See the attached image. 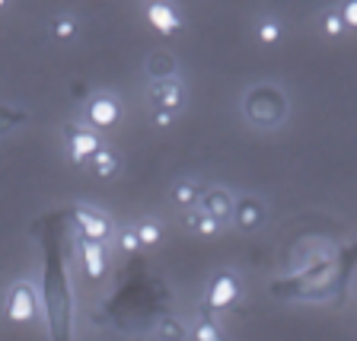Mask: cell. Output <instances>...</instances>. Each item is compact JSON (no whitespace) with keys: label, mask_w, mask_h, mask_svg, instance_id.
I'll use <instances>...</instances> for the list:
<instances>
[{"label":"cell","mask_w":357,"mask_h":341,"mask_svg":"<svg viewBox=\"0 0 357 341\" xmlns=\"http://www.w3.org/2000/svg\"><path fill=\"white\" fill-rule=\"evenodd\" d=\"M287 93L275 83H255L249 93L243 96V115L249 125L261 128V131H271V128H281L287 121Z\"/></svg>","instance_id":"cell-1"},{"label":"cell","mask_w":357,"mask_h":341,"mask_svg":"<svg viewBox=\"0 0 357 341\" xmlns=\"http://www.w3.org/2000/svg\"><path fill=\"white\" fill-rule=\"evenodd\" d=\"M61 134H64L67 153H70L74 163H89V160L102 150V137H99V131L83 128V125H77V121H64V125H61Z\"/></svg>","instance_id":"cell-2"},{"label":"cell","mask_w":357,"mask_h":341,"mask_svg":"<svg viewBox=\"0 0 357 341\" xmlns=\"http://www.w3.org/2000/svg\"><path fill=\"white\" fill-rule=\"evenodd\" d=\"M3 316H7L13 326H26L38 316V294L29 281H16L7 294V306H3Z\"/></svg>","instance_id":"cell-3"},{"label":"cell","mask_w":357,"mask_h":341,"mask_svg":"<svg viewBox=\"0 0 357 341\" xmlns=\"http://www.w3.org/2000/svg\"><path fill=\"white\" fill-rule=\"evenodd\" d=\"M121 121V103L112 93H96L86 99V125L93 131H105Z\"/></svg>","instance_id":"cell-4"},{"label":"cell","mask_w":357,"mask_h":341,"mask_svg":"<svg viewBox=\"0 0 357 341\" xmlns=\"http://www.w3.org/2000/svg\"><path fill=\"white\" fill-rule=\"evenodd\" d=\"M147 103L153 112L178 115L182 105H185V86H182V80H153L147 86Z\"/></svg>","instance_id":"cell-5"},{"label":"cell","mask_w":357,"mask_h":341,"mask_svg":"<svg viewBox=\"0 0 357 341\" xmlns=\"http://www.w3.org/2000/svg\"><path fill=\"white\" fill-rule=\"evenodd\" d=\"M74 223H77V230H80V236L93 239V243H105V239L115 233V227H112L109 217L96 208H86V204H77Z\"/></svg>","instance_id":"cell-6"},{"label":"cell","mask_w":357,"mask_h":341,"mask_svg":"<svg viewBox=\"0 0 357 341\" xmlns=\"http://www.w3.org/2000/svg\"><path fill=\"white\" fill-rule=\"evenodd\" d=\"M265 217H268L265 201L255 198V195H243V198H236V204H233V220L230 223L239 233H252L265 223Z\"/></svg>","instance_id":"cell-7"},{"label":"cell","mask_w":357,"mask_h":341,"mask_svg":"<svg viewBox=\"0 0 357 341\" xmlns=\"http://www.w3.org/2000/svg\"><path fill=\"white\" fill-rule=\"evenodd\" d=\"M236 300H239V278L233 275V271H217V275L211 278L208 297H204L208 310H227V306H233Z\"/></svg>","instance_id":"cell-8"},{"label":"cell","mask_w":357,"mask_h":341,"mask_svg":"<svg viewBox=\"0 0 357 341\" xmlns=\"http://www.w3.org/2000/svg\"><path fill=\"white\" fill-rule=\"evenodd\" d=\"M77 252H80V262H83V271H86V278L99 281V278L109 271L105 243H93V239H86V236H77Z\"/></svg>","instance_id":"cell-9"},{"label":"cell","mask_w":357,"mask_h":341,"mask_svg":"<svg viewBox=\"0 0 357 341\" xmlns=\"http://www.w3.org/2000/svg\"><path fill=\"white\" fill-rule=\"evenodd\" d=\"M144 16H147V22L160 36H176L182 29V16H178V10L172 3H147Z\"/></svg>","instance_id":"cell-10"},{"label":"cell","mask_w":357,"mask_h":341,"mask_svg":"<svg viewBox=\"0 0 357 341\" xmlns=\"http://www.w3.org/2000/svg\"><path fill=\"white\" fill-rule=\"evenodd\" d=\"M204 192L208 188L201 185L198 179H176L172 182V188H169V201L176 204V208H182V211H192V208H198L201 204V198H204Z\"/></svg>","instance_id":"cell-11"},{"label":"cell","mask_w":357,"mask_h":341,"mask_svg":"<svg viewBox=\"0 0 357 341\" xmlns=\"http://www.w3.org/2000/svg\"><path fill=\"white\" fill-rule=\"evenodd\" d=\"M233 204H236V198H233L227 188H208L204 198H201V208L208 211L214 220H220V223L233 220Z\"/></svg>","instance_id":"cell-12"},{"label":"cell","mask_w":357,"mask_h":341,"mask_svg":"<svg viewBox=\"0 0 357 341\" xmlns=\"http://www.w3.org/2000/svg\"><path fill=\"white\" fill-rule=\"evenodd\" d=\"M144 70H147L150 83L153 80H178V61L172 52H153L144 61Z\"/></svg>","instance_id":"cell-13"},{"label":"cell","mask_w":357,"mask_h":341,"mask_svg":"<svg viewBox=\"0 0 357 341\" xmlns=\"http://www.w3.org/2000/svg\"><path fill=\"white\" fill-rule=\"evenodd\" d=\"M182 223H185L188 230L201 233V236H217V233H223V223L214 220V217L201 208V204L198 208H192V211H182Z\"/></svg>","instance_id":"cell-14"},{"label":"cell","mask_w":357,"mask_h":341,"mask_svg":"<svg viewBox=\"0 0 357 341\" xmlns=\"http://www.w3.org/2000/svg\"><path fill=\"white\" fill-rule=\"evenodd\" d=\"M86 166H89V172H93V176H96V179H102V182H109V179H115V176H119V169H121V156L115 153V150H112V147H102L96 156H93V160H89Z\"/></svg>","instance_id":"cell-15"},{"label":"cell","mask_w":357,"mask_h":341,"mask_svg":"<svg viewBox=\"0 0 357 341\" xmlns=\"http://www.w3.org/2000/svg\"><path fill=\"white\" fill-rule=\"evenodd\" d=\"M153 332L160 341H188L192 338V328L178 319V316H160Z\"/></svg>","instance_id":"cell-16"},{"label":"cell","mask_w":357,"mask_h":341,"mask_svg":"<svg viewBox=\"0 0 357 341\" xmlns=\"http://www.w3.org/2000/svg\"><path fill=\"white\" fill-rule=\"evenodd\" d=\"M319 32L328 38H342L344 32H348V26H344V16H342V7L338 3H332V7H322L319 10Z\"/></svg>","instance_id":"cell-17"},{"label":"cell","mask_w":357,"mask_h":341,"mask_svg":"<svg viewBox=\"0 0 357 341\" xmlns=\"http://www.w3.org/2000/svg\"><path fill=\"white\" fill-rule=\"evenodd\" d=\"M284 38V22L278 20V16H261L259 22H255V42L265 45V48H271V45H278Z\"/></svg>","instance_id":"cell-18"},{"label":"cell","mask_w":357,"mask_h":341,"mask_svg":"<svg viewBox=\"0 0 357 341\" xmlns=\"http://www.w3.org/2000/svg\"><path fill=\"white\" fill-rule=\"evenodd\" d=\"M77 29H80V20H77L74 13L52 16V38H58V42H70V38H77Z\"/></svg>","instance_id":"cell-19"},{"label":"cell","mask_w":357,"mask_h":341,"mask_svg":"<svg viewBox=\"0 0 357 341\" xmlns=\"http://www.w3.org/2000/svg\"><path fill=\"white\" fill-rule=\"evenodd\" d=\"M134 233H137V239H141L144 249H153V245L163 239V223L147 217V220H141L137 227H134Z\"/></svg>","instance_id":"cell-20"},{"label":"cell","mask_w":357,"mask_h":341,"mask_svg":"<svg viewBox=\"0 0 357 341\" xmlns=\"http://www.w3.org/2000/svg\"><path fill=\"white\" fill-rule=\"evenodd\" d=\"M192 338L195 341H223V335H220V328H217L214 322L208 319V316H201L198 326L192 328Z\"/></svg>","instance_id":"cell-21"},{"label":"cell","mask_w":357,"mask_h":341,"mask_svg":"<svg viewBox=\"0 0 357 341\" xmlns=\"http://www.w3.org/2000/svg\"><path fill=\"white\" fill-rule=\"evenodd\" d=\"M119 249L125 255H134V252H141V249H144L141 239H137V233H134V227H128V230H119Z\"/></svg>","instance_id":"cell-22"},{"label":"cell","mask_w":357,"mask_h":341,"mask_svg":"<svg viewBox=\"0 0 357 341\" xmlns=\"http://www.w3.org/2000/svg\"><path fill=\"white\" fill-rule=\"evenodd\" d=\"M338 7H342L344 26H348V29H357V0H348V3H338Z\"/></svg>","instance_id":"cell-23"},{"label":"cell","mask_w":357,"mask_h":341,"mask_svg":"<svg viewBox=\"0 0 357 341\" xmlns=\"http://www.w3.org/2000/svg\"><path fill=\"white\" fill-rule=\"evenodd\" d=\"M150 119H153V128H172L176 115H172V112H153Z\"/></svg>","instance_id":"cell-24"},{"label":"cell","mask_w":357,"mask_h":341,"mask_svg":"<svg viewBox=\"0 0 357 341\" xmlns=\"http://www.w3.org/2000/svg\"><path fill=\"white\" fill-rule=\"evenodd\" d=\"M3 7H7V0H0V10H3Z\"/></svg>","instance_id":"cell-25"}]
</instances>
